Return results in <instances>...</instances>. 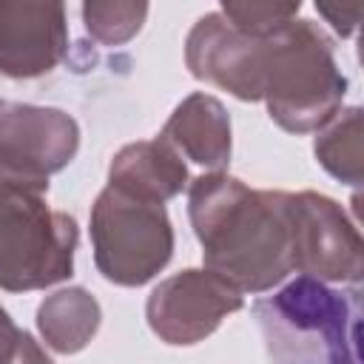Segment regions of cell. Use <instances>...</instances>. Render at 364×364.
I'll return each mask as SVG.
<instances>
[{
    "label": "cell",
    "instance_id": "cell-12",
    "mask_svg": "<svg viewBox=\"0 0 364 364\" xmlns=\"http://www.w3.org/2000/svg\"><path fill=\"white\" fill-rule=\"evenodd\" d=\"M108 185L154 202H168L188 185V168L182 154L173 151L165 139H139L122 145L111 156Z\"/></svg>",
    "mask_w": 364,
    "mask_h": 364
},
{
    "label": "cell",
    "instance_id": "cell-16",
    "mask_svg": "<svg viewBox=\"0 0 364 364\" xmlns=\"http://www.w3.org/2000/svg\"><path fill=\"white\" fill-rule=\"evenodd\" d=\"M219 14L236 28L264 34L293 20L301 9V0H219Z\"/></svg>",
    "mask_w": 364,
    "mask_h": 364
},
{
    "label": "cell",
    "instance_id": "cell-15",
    "mask_svg": "<svg viewBox=\"0 0 364 364\" xmlns=\"http://www.w3.org/2000/svg\"><path fill=\"white\" fill-rule=\"evenodd\" d=\"M148 6L151 0H82V23L100 46H125L142 31Z\"/></svg>",
    "mask_w": 364,
    "mask_h": 364
},
{
    "label": "cell",
    "instance_id": "cell-3",
    "mask_svg": "<svg viewBox=\"0 0 364 364\" xmlns=\"http://www.w3.org/2000/svg\"><path fill=\"white\" fill-rule=\"evenodd\" d=\"M347 77L327 31L313 20H287L264 31L262 100L270 119L290 134L321 128L344 102Z\"/></svg>",
    "mask_w": 364,
    "mask_h": 364
},
{
    "label": "cell",
    "instance_id": "cell-5",
    "mask_svg": "<svg viewBox=\"0 0 364 364\" xmlns=\"http://www.w3.org/2000/svg\"><path fill=\"white\" fill-rule=\"evenodd\" d=\"M91 250L100 276L117 287H142L173 256V225L165 202L105 185L88 216Z\"/></svg>",
    "mask_w": 364,
    "mask_h": 364
},
{
    "label": "cell",
    "instance_id": "cell-7",
    "mask_svg": "<svg viewBox=\"0 0 364 364\" xmlns=\"http://www.w3.org/2000/svg\"><path fill=\"white\" fill-rule=\"evenodd\" d=\"M290 256L293 270L336 282L358 284L364 276V242L347 210L316 191L287 193Z\"/></svg>",
    "mask_w": 364,
    "mask_h": 364
},
{
    "label": "cell",
    "instance_id": "cell-17",
    "mask_svg": "<svg viewBox=\"0 0 364 364\" xmlns=\"http://www.w3.org/2000/svg\"><path fill=\"white\" fill-rule=\"evenodd\" d=\"M48 358L46 350L34 344V338L20 330L11 316L0 307V361H43Z\"/></svg>",
    "mask_w": 364,
    "mask_h": 364
},
{
    "label": "cell",
    "instance_id": "cell-8",
    "mask_svg": "<svg viewBox=\"0 0 364 364\" xmlns=\"http://www.w3.org/2000/svg\"><path fill=\"white\" fill-rule=\"evenodd\" d=\"M242 307L245 296L228 279L208 267H188L162 279L151 290L145 318L159 341L171 347H191L216 333V327Z\"/></svg>",
    "mask_w": 364,
    "mask_h": 364
},
{
    "label": "cell",
    "instance_id": "cell-10",
    "mask_svg": "<svg viewBox=\"0 0 364 364\" xmlns=\"http://www.w3.org/2000/svg\"><path fill=\"white\" fill-rule=\"evenodd\" d=\"M68 51L65 0H0V74L34 80Z\"/></svg>",
    "mask_w": 364,
    "mask_h": 364
},
{
    "label": "cell",
    "instance_id": "cell-9",
    "mask_svg": "<svg viewBox=\"0 0 364 364\" xmlns=\"http://www.w3.org/2000/svg\"><path fill=\"white\" fill-rule=\"evenodd\" d=\"M188 71L233 94L242 102L262 100V68H264V34H250L210 11L199 17L185 37Z\"/></svg>",
    "mask_w": 364,
    "mask_h": 364
},
{
    "label": "cell",
    "instance_id": "cell-4",
    "mask_svg": "<svg viewBox=\"0 0 364 364\" xmlns=\"http://www.w3.org/2000/svg\"><path fill=\"white\" fill-rule=\"evenodd\" d=\"M46 193L26 185L0 188V290L6 293L46 290L74 273L77 219L54 210Z\"/></svg>",
    "mask_w": 364,
    "mask_h": 364
},
{
    "label": "cell",
    "instance_id": "cell-18",
    "mask_svg": "<svg viewBox=\"0 0 364 364\" xmlns=\"http://www.w3.org/2000/svg\"><path fill=\"white\" fill-rule=\"evenodd\" d=\"M321 20L338 34L353 37L361 23V0H313Z\"/></svg>",
    "mask_w": 364,
    "mask_h": 364
},
{
    "label": "cell",
    "instance_id": "cell-14",
    "mask_svg": "<svg viewBox=\"0 0 364 364\" xmlns=\"http://www.w3.org/2000/svg\"><path fill=\"white\" fill-rule=\"evenodd\" d=\"M313 154L318 165L344 185H361V108H338L321 128H316Z\"/></svg>",
    "mask_w": 364,
    "mask_h": 364
},
{
    "label": "cell",
    "instance_id": "cell-2",
    "mask_svg": "<svg viewBox=\"0 0 364 364\" xmlns=\"http://www.w3.org/2000/svg\"><path fill=\"white\" fill-rule=\"evenodd\" d=\"M253 316L273 361L358 364L361 290H336L321 279L296 276L273 296L253 301Z\"/></svg>",
    "mask_w": 364,
    "mask_h": 364
},
{
    "label": "cell",
    "instance_id": "cell-1",
    "mask_svg": "<svg viewBox=\"0 0 364 364\" xmlns=\"http://www.w3.org/2000/svg\"><path fill=\"white\" fill-rule=\"evenodd\" d=\"M188 216L205 267L242 293H267L293 273L287 191H256L210 171L188 185Z\"/></svg>",
    "mask_w": 364,
    "mask_h": 364
},
{
    "label": "cell",
    "instance_id": "cell-6",
    "mask_svg": "<svg viewBox=\"0 0 364 364\" xmlns=\"http://www.w3.org/2000/svg\"><path fill=\"white\" fill-rule=\"evenodd\" d=\"M80 151V125L51 105L6 102L0 108V188L26 185L48 191V176Z\"/></svg>",
    "mask_w": 364,
    "mask_h": 364
},
{
    "label": "cell",
    "instance_id": "cell-19",
    "mask_svg": "<svg viewBox=\"0 0 364 364\" xmlns=\"http://www.w3.org/2000/svg\"><path fill=\"white\" fill-rule=\"evenodd\" d=\"M3 105H6V102H3V100H0V108H3Z\"/></svg>",
    "mask_w": 364,
    "mask_h": 364
},
{
    "label": "cell",
    "instance_id": "cell-11",
    "mask_svg": "<svg viewBox=\"0 0 364 364\" xmlns=\"http://www.w3.org/2000/svg\"><path fill=\"white\" fill-rule=\"evenodd\" d=\"M159 139L208 171H225L233 151L230 117L225 105L205 91L188 94L171 111L168 122L159 131Z\"/></svg>",
    "mask_w": 364,
    "mask_h": 364
},
{
    "label": "cell",
    "instance_id": "cell-13",
    "mask_svg": "<svg viewBox=\"0 0 364 364\" xmlns=\"http://www.w3.org/2000/svg\"><path fill=\"white\" fill-rule=\"evenodd\" d=\"M102 307L85 287H63L46 296L37 307V330L48 350L60 355L80 353L97 336Z\"/></svg>",
    "mask_w": 364,
    "mask_h": 364
}]
</instances>
